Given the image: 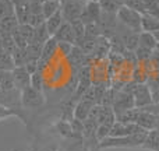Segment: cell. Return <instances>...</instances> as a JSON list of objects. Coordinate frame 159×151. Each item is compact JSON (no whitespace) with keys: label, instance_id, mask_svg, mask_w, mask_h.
<instances>
[{"label":"cell","instance_id":"d6986e66","mask_svg":"<svg viewBox=\"0 0 159 151\" xmlns=\"http://www.w3.org/2000/svg\"><path fill=\"white\" fill-rule=\"evenodd\" d=\"M158 45V41L155 38V35L152 32H145V31H141L140 32V46L147 48V49L155 50Z\"/></svg>","mask_w":159,"mask_h":151},{"label":"cell","instance_id":"44dd1931","mask_svg":"<svg viewBox=\"0 0 159 151\" xmlns=\"http://www.w3.org/2000/svg\"><path fill=\"white\" fill-rule=\"evenodd\" d=\"M143 149L151 150V151H159V132L157 130H152L148 133L147 136V140L144 143Z\"/></svg>","mask_w":159,"mask_h":151},{"label":"cell","instance_id":"30bf717a","mask_svg":"<svg viewBox=\"0 0 159 151\" xmlns=\"http://www.w3.org/2000/svg\"><path fill=\"white\" fill-rule=\"evenodd\" d=\"M57 53V41L53 36H50L43 45H42V53L41 59H39V67H42V64H48L55 55Z\"/></svg>","mask_w":159,"mask_h":151},{"label":"cell","instance_id":"ba28073f","mask_svg":"<svg viewBox=\"0 0 159 151\" xmlns=\"http://www.w3.org/2000/svg\"><path fill=\"white\" fill-rule=\"evenodd\" d=\"M101 16H102V8L99 2H87L80 20L84 24H92V22H99Z\"/></svg>","mask_w":159,"mask_h":151},{"label":"cell","instance_id":"277c9868","mask_svg":"<svg viewBox=\"0 0 159 151\" xmlns=\"http://www.w3.org/2000/svg\"><path fill=\"white\" fill-rule=\"evenodd\" d=\"M87 2H71V0H61V14L64 21L73 22L80 20L82 16V11L85 8Z\"/></svg>","mask_w":159,"mask_h":151},{"label":"cell","instance_id":"8992f818","mask_svg":"<svg viewBox=\"0 0 159 151\" xmlns=\"http://www.w3.org/2000/svg\"><path fill=\"white\" fill-rule=\"evenodd\" d=\"M113 111H115L116 115L119 113L124 112V111H129L135 108L134 104V97L133 94L126 92V91H116V97H115V101H113Z\"/></svg>","mask_w":159,"mask_h":151},{"label":"cell","instance_id":"1f68e13d","mask_svg":"<svg viewBox=\"0 0 159 151\" xmlns=\"http://www.w3.org/2000/svg\"><path fill=\"white\" fill-rule=\"evenodd\" d=\"M154 35H155V38H157V41L159 42V31H157V32H154Z\"/></svg>","mask_w":159,"mask_h":151},{"label":"cell","instance_id":"5b68a950","mask_svg":"<svg viewBox=\"0 0 159 151\" xmlns=\"http://www.w3.org/2000/svg\"><path fill=\"white\" fill-rule=\"evenodd\" d=\"M21 104L25 108H41L45 104V97L41 91H36L35 88L28 87L21 91Z\"/></svg>","mask_w":159,"mask_h":151},{"label":"cell","instance_id":"9a60e30c","mask_svg":"<svg viewBox=\"0 0 159 151\" xmlns=\"http://www.w3.org/2000/svg\"><path fill=\"white\" fill-rule=\"evenodd\" d=\"M20 22L17 20L16 14L10 17L0 20V35H13L14 31L18 28Z\"/></svg>","mask_w":159,"mask_h":151},{"label":"cell","instance_id":"7a4b0ae2","mask_svg":"<svg viewBox=\"0 0 159 151\" xmlns=\"http://www.w3.org/2000/svg\"><path fill=\"white\" fill-rule=\"evenodd\" d=\"M116 17H117V22L123 25L124 28L134 31V32H141V17H143V13L123 4L116 13Z\"/></svg>","mask_w":159,"mask_h":151},{"label":"cell","instance_id":"ffe728a7","mask_svg":"<svg viewBox=\"0 0 159 151\" xmlns=\"http://www.w3.org/2000/svg\"><path fill=\"white\" fill-rule=\"evenodd\" d=\"M99 4L103 13L109 14H116L119 11V8L123 6L121 0H99Z\"/></svg>","mask_w":159,"mask_h":151},{"label":"cell","instance_id":"5bb4252c","mask_svg":"<svg viewBox=\"0 0 159 151\" xmlns=\"http://www.w3.org/2000/svg\"><path fill=\"white\" fill-rule=\"evenodd\" d=\"M141 31L152 34L159 31V17L151 13H144L141 17Z\"/></svg>","mask_w":159,"mask_h":151},{"label":"cell","instance_id":"9c48e42d","mask_svg":"<svg viewBox=\"0 0 159 151\" xmlns=\"http://www.w3.org/2000/svg\"><path fill=\"white\" fill-rule=\"evenodd\" d=\"M11 74H13V80H14V84H16L17 90L22 91L25 88L31 87V74L25 69V66L14 67L11 70Z\"/></svg>","mask_w":159,"mask_h":151},{"label":"cell","instance_id":"603a6c76","mask_svg":"<svg viewBox=\"0 0 159 151\" xmlns=\"http://www.w3.org/2000/svg\"><path fill=\"white\" fill-rule=\"evenodd\" d=\"M16 17L18 20L20 25L21 24H28L30 22V17H31V11H30V6L24 4V6H18L16 7Z\"/></svg>","mask_w":159,"mask_h":151},{"label":"cell","instance_id":"e575fe53","mask_svg":"<svg viewBox=\"0 0 159 151\" xmlns=\"http://www.w3.org/2000/svg\"><path fill=\"white\" fill-rule=\"evenodd\" d=\"M88 2H99V0H88Z\"/></svg>","mask_w":159,"mask_h":151},{"label":"cell","instance_id":"6da1fadb","mask_svg":"<svg viewBox=\"0 0 159 151\" xmlns=\"http://www.w3.org/2000/svg\"><path fill=\"white\" fill-rule=\"evenodd\" d=\"M149 132L144 130L140 133H134L131 136L124 137H106L98 144L99 149H134V147H143L147 140Z\"/></svg>","mask_w":159,"mask_h":151},{"label":"cell","instance_id":"3957f363","mask_svg":"<svg viewBox=\"0 0 159 151\" xmlns=\"http://www.w3.org/2000/svg\"><path fill=\"white\" fill-rule=\"evenodd\" d=\"M133 97H134L135 108H140V109L155 104L154 102V94H152L149 85L145 84V83L135 84L134 90H133Z\"/></svg>","mask_w":159,"mask_h":151},{"label":"cell","instance_id":"7c38bea8","mask_svg":"<svg viewBox=\"0 0 159 151\" xmlns=\"http://www.w3.org/2000/svg\"><path fill=\"white\" fill-rule=\"evenodd\" d=\"M158 116L157 113L148 112V111L141 109L140 116L137 119V125L141 129L147 130V132H152V130L157 129V123H158Z\"/></svg>","mask_w":159,"mask_h":151},{"label":"cell","instance_id":"484cf974","mask_svg":"<svg viewBox=\"0 0 159 151\" xmlns=\"http://www.w3.org/2000/svg\"><path fill=\"white\" fill-rule=\"evenodd\" d=\"M31 87L35 88L36 91H43V73L42 70H38L31 76Z\"/></svg>","mask_w":159,"mask_h":151},{"label":"cell","instance_id":"4dcf8cb0","mask_svg":"<svg viewBox=\"0 0 159 151\" xmlns=\"http://www.w3.org/2000/svg\"><path fill=\"white\" fill-rule=\"evenodd\" d=\"M11 2H13V4L16 6V7H18V6L28 4V3H30V0H11Z\"/></svg>","mask_w":159,"mask_h":151},{"label":"cell","instance_id":"4316f807","mask_svg":"<svg viewBox=\"0 0 159 151\" xmlns=\"http://www.w3.org/2000/svg\"><path fill=\"white\" fill-rule=\"evenodd\" d=\"M110 129H112V126H107V125H98L96 132H95V139H96V141H98V144L101 143L102 140H105L106 137H109Z\"/></svg>","mask_w":159,"mask_h":151},{"label":"cell","instance_id":"f1b7e54d","mask_svg":"<svg viewBox=\"0 0 159 151\" xmlns=\"http://www.w3.org/2000/svg\"><path fill=\"white\" fill-rule=\"evenodd\" d=\"M57 130L60 132L61 136H64V137H69V136L74 134V132H73V129H71V123L64 122V120H61L60 123L57 125Z\"/></svg>","mask_w":159,"mask_h":151},{"label":"cell","instance_id":"83f0119b","mask_svg":"<svg viewBox=\"0 0 159 151\" xmlns=\"http://www.w3.org/2000/svg\"><path fill=\"white\" fill-rule=\"evenodd\" d=\"M73 48H74V45L70 42H57V52H60V55L64 58H69Z\"/></svg>","mask_w":159,"mask_h":151},{"label":"cell","instance_id":"836d02e7","mask_svg":"<svg viewBox=\"0 0 159 151\" xmlns=\"http://www.w3.org/2000/svg\"><path fill=\"white\" fill-rule=\"evenodd\" d=\"M155 49H157L158 52H159V42H158V45H157V48H155Z\"/></svg>","mask_w":159,"mask_h":151},{"label":"cell","instance_id":"ac0fdd59","mask_svg":"<svg viewBox=\"0 0 159 151\" xmlns=\"http://www.w3.org/2000/svg\"><path fill=\"white\" fill-rule=\"evenodd\" d=\"M61 10V0H48V2L42 3V13H43L45 18H49L53 14Z\"/></svg>","mask_w":159,"mask_h":151},{"label":"cell","instance_id":"8fae6325","mask_svg":"<svg viewBox=\"0 0 159 151\" xmlns=\"http://www.w3.org/2000/svg\"><path fill=\"white\" fill-rule=\"evenodd\" d=\"M93 105H96L95 102L88 101V99H85V98H80L77 105H75L74 109H73V116H74V119L81 120V122L87 120L91 113V109L93 108Z\"/></svg>","mask_w":159,"mask_h":151},{"label":"cell","instance_id":"f546056e","mask_svg":"<svg viewBox=\"0 0 159 151\" xmlns=\"http://www.w3.org/2000/svg\"><path fill=\"white\" fill-rule=\"evenodd\" d=\"M14 115H17V113L13 111V108L4 106V105L0 104V119H4V118H8V116H14Z\"/></svg>","mask_w":159,"mask_h":151},{"label":"cell","instance_id":"2e32d148","mask_svg":"<svg viewBox=\"0 0 159 151\" xmlns=\"http://www.w3.org/2000/svg\"><path fill=\"white\" fill-rule=\"evenodd\" d=\"M63 22H64V18H63V14H61V10L57 11L56 14H53V16L49 17V18H46L45 24H46V28H48V31H49L50 36H53L56 32H57V30L61 27Z\"/></svg>","mask_w":159,"mask_h":151},{"label":"cell","instance_id":"d4e9b609","mask_svg":"<svg viewBox=\"0 0 159 151\" xmlns=\"http://www.w3.org/2000/svg\"><path fill=\"white\" fill-rule=\"evenodd\" d=\"M71 27H73V32H74L75 45H77L85 36V24L81 21V20H75V21L71 22Z\"/></svg>","mask_w":159,"mask_h":151},{"label":"cell","instance_id":"4fadbf2b","mask_svg":"<svg viewBox=\"0 0 159 151\" xmlns=\"http://www.w3.org/2000/svg\"><path fill=\"white\" fill-rule=\"evenodd\" d=\"M53 38L57 42H70V44L75 45V38H74V32H73L71 22L64 21L61 24V27L57 30V32L53 35Z\"/></svg>","mask_w":159,"mask_h":151},{"label":"cell","instance_id":"e0dca14e","mask_svg":"<svg viewBox=\"0 0 159 151\" xmlns=\"http://www.w3.org/2000/svg\"><path fill=\"white\" fill-rule=\"evenodd\" d=\"M69 62L71 64H75L77 67H84L85 66V62H87V59H88V55L87 53H84L81 49L77 46V45H74V48H73V50H71V53L69 55Z\"/></svg>","mask_w":159,"mask_h":151},{"label":"cell","instance_id":"d6a6232c","mask_svg":"<svg viewBox=\"0 0 159 151\" xmlns=\"http://www.w3.org/2000/svg\"><path fill=\"white\" fill-rule=\"evenodd\" d=\"M71 2H88V0H71Z\"/></svg>","mask_w":159,"mask_h":151},{"label":"cell","instance_id":"7402d4cb","mask_svg":"<svg viewBox=\"0 0 159 151\" xmlns=\"http://www.w3.org/2000/svg\"><path fill=\"white\" fill-rule=\"evenodd\" d=\"M49 38H50V34L46 28V24H42V25H39V27L35 28V32H34V42L43 45Z\"/></svg>","mask_w":159,"mask_h":151},{"label":"cell","instance_id":"52a82bcc","mask_svg":"<svg viewBox=\"0 0 159 151\" xmlns=\"http://www.w3.org/2000/svg\"><path fill=\"white\" fill-rule=\"evenodd\" d=\"M144 132L137 123H126V122H119L116 120L112 125L110 129V137H124V136H131L134 133Z\"/></svg>","mask_w":159,"mask_h":151},{"label":"cell","instance_id":"cb8c5ba5","mask_svg":"<svg viewBox=\"0 0 159 151\" xmlns=\"http://www.w3.org/2000/svg\"><path fill=\"white\" fill-rule=\"evenodd\" d=\"M14 13H16V6L11 0H0V20L14 16Z\"/></svg>","mask_w":159,"mask_h":151},{"label":"cell","instance_id":"d590c367","mask_svg":"<svg viewBox=\"0 0 159 151\" xmlns=\"http://www.w3.org/2000/svg\"><path fill=\"white\" fill-rule=\"evenodd\" d=\"M42 151H52V150H50V149H49V150H42Z\"/></svg>","mask_w":159,"mask_h":151}]
</instances>
